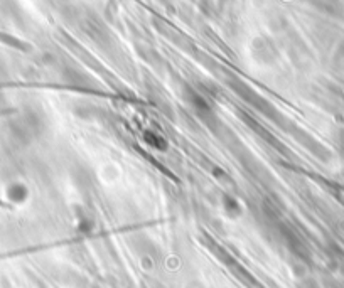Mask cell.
Masks as SVG:
<instances>
[{
	"mask_svg": "<svg viewBox=\"0 0 344 288\" xmlns=\"http://www.w3.org/2000/svg\"><path fill=\"white\" fill-rule=\"evenodd\" d=\"M144 140L147 142L149 145H151V147H153V148H164V145H166V142L162 140V137H159V135L157 133H153V132H147L144 135Z\"/></svg>",
	"mask_w": 344,
	"mask_h": 288,
	"instance_id": "cell-1",
	"label": "cell"
}]
</instances>
